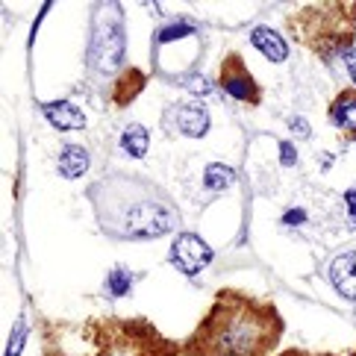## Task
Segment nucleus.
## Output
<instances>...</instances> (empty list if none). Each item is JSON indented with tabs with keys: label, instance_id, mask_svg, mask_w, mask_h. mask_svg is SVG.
<instances>
[{
	"label": "nucleus",
	"instance_id": "18",
	"mask_svg": "<svg viewBox=\"0 0 356 356\" xmlns=\"http://www.w3.org/2000/svg\"><path fill=\"white\" fill-rule=\"evenodd\" d=\"M24 341H27V321H24V318H18L15 330H12V339H9L6 356H21V350H24Z\"/></svg>",
	"mask_w": 356,
	"mask_h": 356
},
{
	"label": "nucleus",
	"instance_id": "17",
	"mask_svg": "<svg viewBox=\"0 0 356 356\" xmlns=\"http://www.w3.org/2000/svg\"><path fill=\"white\" fill-rule=\"evenodd\" d=\"M195 33V27H192V24H180V21H177V24H171V27H165L159 35H156V42L159 44H168V42H177V39H183V35H192Z\"/></svg>",
	"mask_w": 356,
	"mask_h": 356
},
{
	"label": "nucleus",
	"instance_id": "13",
	"mask_svg": "<svg viewBox=\"0 0 356 356\" xmlns=\"http://www.w3.org/2000/svg\"><path fill=\"white\" fill-rule=\"evenodd\" d=\"M147 145H150V133L145 130L142 124H127L124 133H121V150L133 159H142L147 154Z\"/></svg>",
	"mask_w": 356,
	"mask_h": 356
},
{
	"label": "nucleus",
	"instance_id": "23",
	"mask_svg": "<svg viewBox=\"0 0 356 356\" xmlns=\"http://www.w3.org/2000/svg\"><path fill=\"white\" fill-rule=\"evenodd\" d=\"M303 221H307V212L303 209H289L283 215V224H303Z\"/></svg>",
	"mask_w": 356,
	"mask_h": 356
},
{
	"label": "nucleus",
	"instance_id": "12",
	"mask_svg": "<svg viewBox=\"0 0 356 356\" xmlns=\"http://www.w3.org/2000/svg\"><path fill=\"white\" fill-rule=\"evenodd\" d=\"M88 165H92V156H88L86 147H80V145H65V147L59 150L56 168H59V174L65 177V180H80V177L88 171Z\"/></svg>",
	"mask_w": 356,
	"mask_h": 356
},
{
	"label": "nucleus",
	"instance_id": "10",
	"mask_svg": "<svg viewBox=\"0 0 356 356\" xmlns=\"http://www.w3.org/2000/svg\"><path fill=\"white\" fill-rule=\"evenodd\" d=\"M250 44L268 62H286L289 59V44L286 39L271 27H253L250 30Z\"/></svg>",
	"mask_w": 356,
	"mask_h": 356
},
{
	"label": "nucleus",
	"instance_id": "11",
	"mask_svg": "<svg viewBox=\"0 0 356 356\" xmlns=\"http://www.w3.org/2000/svg\"><path fill=\"white\" fill-rule=\"evenodd\" d=\"M330 121H333L341 133L356 138V88L341 92L333 104H330Z\"/></svg>",
	"mask_w": 356,
	"mask_h": 356
},
{
	"label": "nucleus",
	"instance_id": "22",
	"mask_svg": "<svg viewBox=\"0 0 356 356\" xmlns=\"http://www.w3.org/2000/svg\"><path fill=\"white\" fill-rule=\"evenodd\" d=\"M341 59H345V68H348V74H350V80H353V86H356V50L350 47V50H348V54H345V56H341Z\"/></svg>",
	"mask_w": 356,
	"mask_h": 356
},
{
	"label": "nucleus",
	"instance_id": "3",
	"mask_svg": "<svg viewBox=\"0 0 356 356\" xmlns=\"http://www.w3.org/2000/svg\"><path fill=\"white\" fill-rule=\"evenodd\" d=\"M289 30L324 59L345 56L356 30V3H312L289 15Z\"/></svg>",
	"mask_w": 356,
	"mask_h": 356
},
{
	"label": "nucleus",
	"instance_id": "15",
	"mask_svg": "<svg viewBox=\"0 0 356 356\" xmlns=\"http://www.w3.org/2000/svg\"><path fill=\"white\" fill-rule=\"evenodd\" d=\"M233 180H236V171L221 162L207 165V174H203V186H207L209 192H224V188L233 186Z\"/></svg>",
	"mask_w": 356,
	"mask_h": 356
},
{
	"label": "nucleus",
	"instance_id": "19",
	"mask_svg": "<svg viewBox=\"0 0 356 356\" xmlns=\"http://www.w3.org/2000/svg\"><path fill=\"white\" fill-rule=\"evenodd\" d=\"M289 130L295 133L298 138H309L312 136V130H309V124H307V118H300V115H295V118H289Z\"/></svg>",
	"mask_w": 356,
	"mask_h": 356
},
{
	"label": "nucleus",
	"instance_id": "5",
	"mask_svg": "<svg viewBox=\"0 0 356 356\" xmlns=\"http://www.w3.org/2000/svg\"><path fill=\"white\" fill-rule=\"evenodd\" d=\"M221 88L233 100H241V104H250V106H257L262 100L257 80H253V74L248 71L245 59H241L238 54L224 56V62H221Z\"/></svg>",
	"mask_w": 356,
	"mask_h": 356
},
{
	"label": "nucleus",
	"instance_id": "14",
	"mask_svg": "<svg viewBox=\"0 0 356 356\" xmlns=\"http://www.w3.org/2000/svg\"><path fill=\"white\" fill-rule=\"evenodd\" d=\"M142 86H145L142 71H124V77L115 83V88H112V97H115L118 106H127L138 92H142Z\"/></svg>",
	"mask_w": 356,
	"mask_h": 356
},
{
	"label": "nucleus",
	"instance_id": "4",
	"mask_svg": "<svg viewBox=\"0 0 356 356\" xmlns=\"http://www.w3.org/2000/svg\"><path fill=\"white\" fill-rule=\"evenodd\" d=\"M121 56H124V30L118 9L112 6L95 21L92 44H88V65L106 74L121 65Z\"/></svg>",
	"mask_w": 356,
	"mask_h": 356
},
{
	"label": "nucleus",
	"instance_id": "21",
	"mask_svg": "<svg viewBox=\"0 0 356 356\" xmlns=\"http://www.w3.org/2000/svg\"><path fill=\"white\" fill-rule=\"evenodd\" d=\"M345 209H348V218H350V224L356 227V186H353V188H348V192H345Z\"/></svg>",
	"mask_w": 356,
	"mask_h": 356
},
{
	"label": "nucleus",
	"instance_id": "24",
	"mask_svg": "<svg viewBox=\"0 0 356 356\" xmlns=\"http://www.w3.org/2000/svg\"><path fill=\"white\" fill-rule=\"evenodd\" d=\"M186 83H188V88H192V92H197V95H207V92H209V83L200 80V77H186Z\"/></svg>",
	"mask_w": 356,
	"mask_h": 356
},
{
	"label": "nucleus",
	"instance_id": "9",
	"mask_svg": "<svg viewBox=\"0 0 356 356\" xmlns=\"http://www.w3.org/2000/svg\"><path fill=\"white\" fill-rule=\"evenodd\" d=\"M42 112L56 130H83L86 127L83 109L71 100H50V104H42Z\"/></svg>",
	"mask_w": 356,
	"mask_h": 356
},
{
	"label": "nucleus",
	"instance_id": "2",
	"mask_svg": "<svg viewBox=\"0 0 356 356\" xmlns=\"http://www.w3.org/2000/svg\"><path fill=\"white\" fill-rule=\"evenodd\" d=\"M100 230L112 238H159L180 224V212L159 186L145 177L106 174L92 186Z\"/></svg>",
	"mask_w": 356,
	"mask_h": 356
},
{
	"label": "nucleus",
	"instance_id": "6",
	"mask_svg": "<svg viewBox=\"0 0 356 356\" xmlns=\"http://www.w3.org/2000/svg\"><path fill=\"white\" fill-rule=\"evenodd\" d=\"M212 248L203 241L197 233H180L174 238V245H171V253H168V259H171V265L180 274H186V277H195V274H200L207 265L212 262Z\"/></svg>",
	"mask_w": 356,
	"mask_h": 356
},
{
	"label": "nucleus",
	"instance_id": "16",
	"mask_svg": "<svg viewBox=\"0 0 356 356\" xmlns=\"http://www.w3.org/2000/svg\"><path fill=\"white\" fill-rule=\"evenodd\" d=\"M133 289V274L127 268H112L109 277H106V291L112 298H124L127 291Z\"/></svg>",
	"mask_w": 356,
	"mask_h": 356
},
{
	"label": "nucleus",
	"instance_id": "8",
	"mask_svg": "<svg viewBox=\"0 0 356 356\" xmlns=\"http://www.w3.org/2000/svg\"><path fill=\"white\" fill-rule=\"evenodd\" d=\"M330 283L341 298L356 300V253L345 250L330 262Z\"/></svg>",
	"mask_w": 356,
	"mask_h": 356
},
{
	"label": "nucleus",
	"instance_id": "7",
	"mask_svg": "<svg viewBox=\"0 0 356 356\" xmlns=\"http://www.w3.org/2000/svg\"><path fill=\"white\" fill-rule=\"evenodd\" d=\"M165 127L188 138H200L209 130V112L200 104H177L165 115Z\"/></svg>",
	"mask_w": 356,
	"mask_h": 356
},
{
	"label": "nucleus",
	"instance_id": "20",
	"mask_svg": "<svg viewBox=\"0 0 356 356\" xmlns=\"http://www.w3.org/2000/svg\"><path fill=\"white\" fill-rule=\"evenodd\" d=\"M280 162H283L286 168H291V165L298 162V150L291 142H280Z\"/></svg>",
	"mask_w": 356,
	"mask_h": 356
},
{
	"label": "nucleus",
	"instance_id": "1",
	"mask_svg": "<svg viewBox=\"0 0 356 356\" xmlns=\"http://www.w3.org/2000/svg\"><path fill=\"white\" fill-rule=\"evenodd\" d=\"M280 333L283 321L274 303L224 289L195 330L188 350L195 356H268Z\"/></svg>",
	"mask_w": 356,
	"mask_h": 356
}]
</instances>
